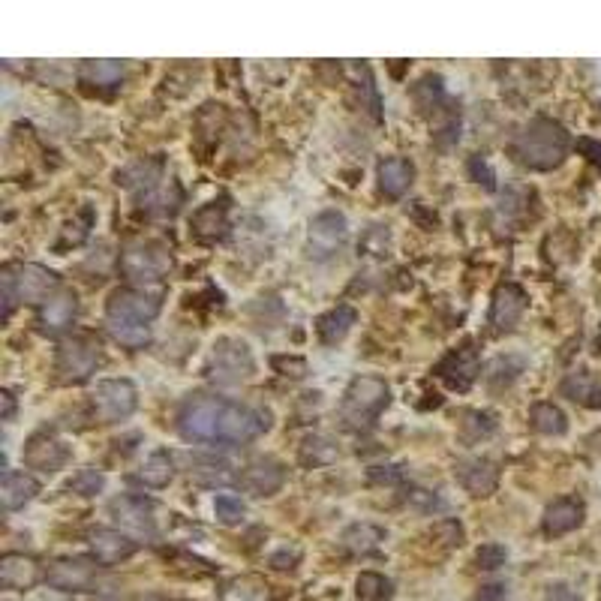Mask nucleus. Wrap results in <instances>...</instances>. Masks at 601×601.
<instances>
[{"label": "nucleus", "mask_w": 601, "mask_h": 601, "mask_svg": "<svg viewBox=\"0 0 601 601\" xmlns=\"http://www.w3.org/2000/svg\"><path fill=\"white\" fill-rule=\"evenodd\" d=\"M268 427L265 412L211 394L190 397L178 412V433L199 445H244Z\"/></svg>", "instance_id": "nucleus-1"}, {"label": "nucleus", "mask_w": 601, "mask_h": 601, "mask_svg": "<svg viewBox=\"0 0 601 601\" xmlns=\"http://www.w3.org/2000/svg\"><path fill=\"white\" fill-rule=\"evenodd\" d=\"M568 151H571V136L565 133V127L559 121L544 118V115L523 124L508 142V154L514 157V163H520L532 172H550V169L562 166Z\"/></svg>", "instance_id": "nucleus-2"}, {"label": "nucleus", "mask_w": 601, "mask_h": 601, "mask_svg": "<svg viewBox=\"0 0 601 601\" xmlns=\"http://www.w3.org/2000/svg\"><path fill=\"white\" fill-rule=\"evenodd\" d=\"M0 289H4V322H10L16 304H46L61 292V277L34 262H13L0 271Z\"/></svg>", "instance_id": "nucleus-3"}, {"label": "nucleus", "mask_w": 601, "mask_h": 601, "mask_svg": "<svg viewBox=\"0 0 601 601\" xmlns=\"http://www.w3.org/2000/svg\"><path fill=\"white\" fill-rule=\"evenodd\" d=\"M391 403V385L379 376H355L343 394L340 418L349 430H367Z\"/></svg>", "instance_id": "nucleus-4"}, {"label": "nucleus", "mask_w": 601, "mask_h": 601, "mask_svg": "<svg viewBox=\"0 0 601 601\" xmlns=\"http://www.w3.org/2000/svg\"><path fill=\"white\" fill-rule=\"evenodd\" d=\"M256 373V358L253 349L238 340V337H220L211 346L208 364H205V376L217 385H241L247 379H253Z\"/></svg>", "instance_id": "nucleus-5"}, {"label": "nucleus", "mask_w": 601, "mask_h": 601, "mask_svg": "<svg viewBox=\"0 0 601 601\" xmlns=\"http://www.w3.org/2000/svg\"><path fill=\"white\" fill-rule=\"evenodd\" d=\"M103 358V346L94 334H73L58 346L55 370L64 385H82L91 379Z\"/></svg>", "instance_id": "nucleus-6"}, {"label": "nucleus", "mask_w": 601, "mask_h": 601, "mask_svg": "<svg viewBox=\"0 0 601 601\" xmlns=\"http://www.w3.org/2000/svg\"><path fill=\"white\" fill-rule=\"evenodd\" d=\"M121 271L136 283H157L172 271V250L154 238L130 241L121 253Z\"/></svg>", "instance_id": "nucleus-7"}, {"label": "nucleus", "mask_w": 601, "mask_h": 601, "mask_svg": "<svg viewBox=\"0 0 601 601\" xmlns=\"http://www.w3.org/2000/svg\"><path fill=\"white\" fill-rule=\"evenodd\" d=\"M160 307H163L160 292H145V289H136V286H124V289H115L109 295L106 319L133 322V325H151L157 319Z\"/></svg>", "instance_id": "nucleus-8"}, {"label": "nucleus", "mask_w": 601, "mask_h": 601, "mask_svg": "<svg viewBox=\"0 0 601 601\" xmlns=\"http://www.w3.org/2000/svg\"><path fill=\"white\" fill-rule=\"evenodd\" d=\"M91 403H94V415L103 424H118V421H124L136 412L139 391L130 379H103L94 388Z\"/></svg>", "instance_id": "nucleus-9"}, {"label": "nucleus", "mask_w": 601, "mask_h": 601, "mask_svg": "<svg viewBox=\"0 0 601 601\" xmlns=\"http://www.w3.org/2000/svg\"><path fill=\"white\" fill-rule=\"evenodd\" d=\"M349 235V223L340 211H322L310 220L307 229V256L316 262H328L340 253V247L346 244Z\"/></svg>", "instance_id": "nucleus-10"}, {"label": "nucleus", "mask_w": 601, "mask_h": 601, "mask_svg": "<svg viewBox=\"0 0 601 601\" xmlns=\"http://www.w3.org/2000/svg\"><path fill=\"white\" fill-rule=\"evenodd\" d=\"M433 373L454 391H469L472 382L481 373V361H478V349L475 343H463L451 352H445L439 358V364L433 367Z\"/></svg>", "instance_id": "nucleus-11"}, {"label": "nucleus", "mask_w": 601, "mask_h": 601, "mask_svg": "<svg viewBox=\"0 0 601 601\" xmlns=\"http://www.w3.org/2000/svg\"><path fill=\"white\" fill-rule=\"evenodd\" d=\"M238 484L250 496H274L286 484V466L277 457H253L238 472Z\"/></svg>", "instance_id": "nucleus-12"}, {"label": "nucleus", "mask_w": 601, "mask_h": 601, "mask_svg": "<svg viewBox=\"0 0 601 601\" xmlns=\"http://www.w3.org/2000/svg\"><path fill=\"white\" fill-rule=\"evenodd\" d=\"M526 292L517 286V283H502L496 286L493 292V301H490V328L496 334H508L520 325L523 313H526Z\"/></svg>", "instance_id": "nucleus-13"}, {"label": "nucleus", "mask_w": 601, "mask_h": 601, "mask_svg": "<svg viewBox=\"0 0 601 601\" xmlns=\"http://www.w3.org/2000/svg\"><path fill=\"white\" fill-rule=\"evenodd\" d=\"M25 463L37 472H58L70 463V448L49 430H40L34 433L28 442H25V451H22Z\"/></svg>", "instance_id": "nucleus-14"}, {"label": "nucleus", "mask_w": 601, "mask_h": 601, "mask_svg": "<svg viewBox=\"0 0 601 601\" xmlns=\"http://www.w3.org/2000/svg\"><path fill=\"white\" fill-rule=\"evenodd\" d=\"M109 511L124 529H133L136 535L154 538V532H157L154 511L157 508H154L151 499H145V496H118V499L109 502Z\"/></svg>", "instance_id": "nucleus-15"}, {"label": "nucleus", "mask_w": 601, "mask_h": 601, "mask_svg": "<svg viewBox=\"0 0 601 601\" xmlns=\"http://www.w3.org/2000/svg\"><path fill=\"white\" fill-rule=\"evenodd\" d=\"M46 580H49V586H55L61 592H91L97 583V568L88 559L64 556V559L52 562Z\"/></svg>", "instance_id": "nucleus-16"}, {"label": "nucleus", "mask_w": 601, "mask_h": 601, "mask_svg": "<svg viewBox=\"0 0 601 601\" xmlns=\"http://www.w3.org/2000/svg\"><path fill=\"white\" fill-rule=\"evenodd\" d=\"M76 313H79V298L73 289H61L58 295H52L43 307H40V316H37V325L46 337H58L64 331H70V325L76 322Z\"/></svg>", "instance_id": "nucleus-17"}, {"label": "nucleus", "mask_w": 601, "mask_h": 601, "mask_svg": "<svg viewBox=\"0 0 601 601\" xmlns=\"http://www.w3.org/2000/svg\"><path fill=\"white\" fill-rule=\"evenodd\" d=\"M454 478L472 496H490L499 484V466L490 457H469L454 466Z\"/></svg>", "instance_id": "nucleus-18"}, {"label": "nucleus", "mask_w": 601, "mask_h": 601, "mask_svg": "<svg viewBox=\"0 0 601 601\" xmlns=\"http://www.w3.org/2000/svg\"><path fill=\"white\" fill-rule=\"evenodd\" d=\"M91 550H94L97 562L118 565V562H124V559H130L136 553V541L130 535H124L121 529L100 526V529L91 532Z\"/></svg>", "instance_id": "nucleus-19"}, {"label": "nucleus", "mask_w": 601, "mask_h": 601, "mask_svg": "<svg viewBox=\"0 0 601 601\" xmlns=\"http://www.w3.org/2000/svg\"><path fill=\"white\" fill-rule=\"evenodd\" d=\"M583 514H586V505L574 496H562V499H553L547 508H544V532L550 538H559L571 529H577L583 523Z\"/></svg>", "instance_id": "nucleus-20"}, {"label": "nucleus", "mask_w": 601, "mask_h": 601, "mask_svg": "<svg viewBox=\"0 0 601 601\" xmlns=\"http://www.w3.org/2000/svg\"><path fill=\"white\" fill-rule=\"evenodd\" d=\"M160 181H163V163L160 160H136L124 172H118V184L139 193L142 202H148L160 190Z\"/></svg>", "instance_id": "nucleus-21"}, {"label": "nucleus", "mask_w": 601, "mask_h": 601, "mask_svg": "<svg viewBox=\"0 0 601 601\" xmlns=\"http://www.w3.org/2000/svg\"><path fill=\"white\" fill-rule=\"evenodd\" d=\"M412 178H415V166L403 157H385L379 166H376V181H379V190L382 196L388 199H400L406 196V190L412 187Z\"/></svg>", "instance_id": "nucleus-22"}, {"label": "nucleus", "mask_w": 601, "mask_h": 601, "mask_svg": "<svg viewBox=\"0 0 601 601\" xmlns=\"http://www.w3.org/2000/svg\"><path fill=\"white\" fill-rule=\"evenodd\" d=\"M43 571L37 565V559L25 556V553H7L0 559V583L7 589H34L40 583Z\"/></svg>", "instance_id": "nucleus-23"}, {"label": "nucleus", "mask_w": 601, "mask_h": 601, "mask_svg": "<svg viewBox=\"0 0 601 601\" xmlns=\"http://www.w3.org/2000/svg\"><path fill=\"white\" fill-rule=\"evenodd\" d=\"M190 226H193V235L205 244L223 241L229 235V208L223 202H208L193 214Z\"/></svg>", "instance_id": "nucleus-24"}, {"label": "nucleus", "mask_w": 601, "mask_h": 601, "mask_svg": "<svg viewBox=\"0 0 601 601\" xmlns=\"http://www.w3.org/2000/svg\"><path fill=\"white\" fill-rule=\"evenodd\" d=\"M355 322H358L355 307L337 304L334 310H328V313H322V316L316 319V334H319V340H322L325 346H337V343H343V340L349 337V331L355 328Z\"/></svg>", "instance_id": "nucleus-25"}, {"label": "nucleus", "mask_w": 601, "mask_h": 601, "mask_svg": "<svg viewBox=\"0 0 601 601\" xmlns=\"http://www.w3.org/2000/svg\"><path fill=\"white\" fill-rule=\"evenodd\" d=\"M559 394L568 397V400H574V403H580V406H586V409H601V385H598L595 373H589L586 367L571 370L562 379Z\"/></svg>", "instance_id": "nucleus-26"}, {"label": "nucleus", "mask_w": 601, "mask_h": 601, "mask_svg": "<svg viewBox=\"0 0 601 601\" xmlns=\"http://www.w3.org/2000/svg\"><path fill=\"white\" fill-rule=\"evenodd\" d=\"M37 493H40V481H37L34 475H25V472H4V481H0V502H4L7 511L25 508Z\"/></svg>", "instance_id": "nucleus-27"}, {"label": "nucleus", "mask_w": 601, "mask_h": 601, "mask_svg": "<svg viewBox=\"0 0 601 601\" xmlns=\"http://www.w3.org/2000/svg\"><path fill=\"white\" fill-rule=\"evenodd\" d=\"M220 601H271V586L259 574H241L223 583Z\"/></svg>", "instance_id": "nucleus-28"}, {"label": "nucleus", "mask_w": 601, "mask_h": 601, "mask_svg": "<svg viewBox=\"0 0 601 601\" xmlns=\"http://www.w3.org/2000/svg\"><path fill=\"white\" fill-rule=\"evenodd\" d=\"M124 79V64L121 61H85L79 67V82L85 88H97V91H112L118 88Z\"/></svg>", "instance_id": "nucleus-29"}, {"label": "nucleus", "mask_w": 601, "mask_h": 601, "mask_svg": "<svg viewBox=\"0 0 601 601\" xmlns=\"http://www.w3.org/2000/svg\"><path fill=\"white\" fill-rule=\"evenodd\" d=\"M412 100H415L418 112L427 115L430 121H433L442 109L451 106V100L445 97V85H442L439 76H424V79L412 88Z\"/></svg>", "instance_id": "nucleus-30"}, {"label": "nucleus", "mask_w": 601, "mask_h": 601, "mask_svg": "<svg viewBox=\"0 0 601 601\" xmlns=\"http://www.w3.org/2000/svg\"><path fill=\"white\" fill-rule=\"evenodd\" d=\"M382 541H385V529H379L376 523H352L340 535V544L355 556H367V553L379 550Z\"/></svg>", "instance_id": "nucleus-31"}, {"label": "nucleus", "mask_w": 601, "mask_h": 601, "mask_svg": "<svg viewBox=\"0 0 601 601\" xmlns=\"http://www.w3.org/2000/svg\"><path fill=\"white\" fill-rule=\"evenodd\" d=\"M172 478H175V463H172V457H169L166 451H154V454L142 463V469H139V481H142L145 487H154V490L169 487Z\"/></svg>", "instance_id": "nucleus-32"}, {"label": "nucleus", "mask_w": 601, "mask_h": 601, "mask_svg": "<svg viewBox=\"0 0 601 601\" xmlns=\"http://www.w3.org/2000/svg\"><path fill=\"white\" fill-rule=\"evenodd\" d=\"M529 424H532V430H538V433H544V436H562V433L568 430V418H565V412H562L559 406L547 403V400L532 406V412H529Z\"/></svg>", "instance_id": "nucleus-33"}, {"label": "nucleus", "mask_w": 601, "mask_h": 601, "mask_svg": "<svg viewBox=\"0 0 601 601\" xmlns=\"http://www.w3.org/2000/svg\"><path fill=\"white\" fill-rule=\"evenodd\" d=\"M298 460L304 466H328V463L337 460V445L328 436H319V433L304 436V442L298 448Z\"/></svg>", "instance_id": "nucleus-34"}, {"label": "nucleus", "mask_w": 601, "mask_h": 601, "mask_svg": "<svg viewBox=\"0 0 601 601\" xmlns=\"http://www.w3.org/2000/svg\"><path fill=\"white\" fill-rule=\"evenodd\" d=\"M106 328H109L112 340L121 343L124 349H145L151 343V325H133V322L106 319Z\"/></svg>", "instance_id": "nucleus-35"}, {"label": "nucleus", "mask_w": 601, "mask_h": 601, "mask_svg": "<svg viewBox=\"0 0 601 601\" xmlns=\"http://www.w3.org/2000/svg\"><path fill=\"white\" fill-rule=\"evenodd\" d=\"M355 592H358V598H367V601H382V598H391V580H388L385 574L364 571V574L355 580Z\"/></svg>", "instance_id": "nucleus-36"}, {"label": "nucleus", "mask_w": 601, "mask_h": 601, "mask_svg": "<svg viewBox=\"0 0 601 601\" xmlns=\"http://www.w3.org/2000/svg\"><path fill=\"white\" fill-rule=\"evenodd\" d=\"M523 373V358H514V355H499L493 364H490V370H487V382L493 385V388H502V382L508 385V382H514L517 376Z\"/></svg>", "instance_id": "nucleus-37"}, {"label": "nucleus", "mask_w": 601, "mask_h": 601, "mask_svg": "<svg viewBox=\"0 0 601 601\" xmlns=\"http://www.w3.org/2000/svg\"><path fill=\"white\" fill-rule=\"evenodd\" d=\"M493 430H496V418L490 412H466L463 421H460V433L469 442H478V439L490 436Z\"/></svg>", "instance_id": "nucleus-38"}, {"label": "nucleus", "mask_w": 601, "mask_h": 601, "mask_svg": "<svg viewBox=\"0 0 601 601\" xmlns=\"http://www.w3.org/2000/svg\"><path fill=\"white\" fill-rule=\"evenodd\" d=\"M103 487H106V475L97 472V469H79V472L67 481V490L76 493V496H97Z\"/></svg>", "instance_id": "nucleus-39"}, {"label": "nucleus", "mask_w": 601, "mask_h": 601, "mask_svg": "<svg viewBox=\"0 0 601 601\" xmlns=\"http://www.w3.org/2000/svg\"><path fill=\"white\" fill-rule=\"evenodd\" d=\"M244 502L238 499V496H232V493H220L217 499H214V514H217V520L223 523V526H235V523H241L244 520Z\"/></svg>", "instance_id": "nucleus-40"}, {"label": "nucleus", "mask_w": 601, "mask_h": 601, "mask_svg": "<svg viewBox=\"0 0 601 601\" xmlns=\"http://www.w3.org/2000/svg\"><path fill=\"white\" fill-rule=\"evenodd\" d=\"M91 226H94V208L85 205V208L79 211V220H73V223L67 226V232H64V238H61L58 247H70V244L76 247V244H82V241L88 238Z\"/></svg>", "instance_id": "nucleus-41"}, {"label": "nucleus", "mask_w": 601, "mask_h": 601, "mask_svg": "<svg viewBox=\"0 0 601 601\" xmlns=\"http://www.w3.org/2000/svg\"><path fill=\"white\" fill-rule=\"evenodd\" d=\"M388 247H391V232H388V226H370L367 229V235H364V241L358 244V250L361 253H370V256H388Z\"/></svg>", "instance_id": "nucleus-42"}, {"label": "nucleus", "mask_w": 601, "mask_h": 601, "mask_svg": "<svg viewBox=\"0 0 601 601\" xmlns=\"http://www.w3.org/2000/svg\"><path fill=\"white\" fill-rule=\"evenodd\" d=\"M271 367L280 373V376H289V379H304L310 373L307 361L298 358V355H274L271 358Z\"/></svg>", "instance_id": "nucleus-43"}, {"label": "nucleus", "mask_w": 601, "mask_h": 601, "mask_svg": "<svg viewBox=\"0 0 601 601\" xmlns=\"http://www.w3.org/2000/svg\"><path fill=\"white\" fill-rule=\"evenodd\" d=\"M505 559H508V550H505L502 544H496V541L481 544L478 553H475V562H478V568H484V571H496L499 565H505Z\"/></svg>", "instance_id": "nucleus-44"}, {"label": "nucleus", "mask_w": 601, "mask_h": 601, "mask_svg": "<svg viewBox=\"0 0 601 601\" xmlns=\"http://www.w3.org/2000/svg\"><path fill=\"white\" fill-rule=\"evenodd\" d=\"M406 502H409L412 508L424 511V514H433V511H439V508H442V499H439L436 493H430V490H421V487L409 490Z\"/></svg>", "instance_id": "nucleus-45"}, {"label": "nucleus", "mask_w": 601, "mask_h": 601, "mask_svg": "<svg viewBox=\"0 0 601 601\" xmlns=\"http://www.w3.org/2000/svg\"><path fill=\"white\" fill-rule=\"evenodd\" d=\"M433 532H436V535H439V538H442L448 547H460V544H463V538H466V535H463V526H460L457 520H442V523H436V529H433Z\"/></svg>", "instance_id": "nucleus-46"}, {"label": "nucleus", "mask_w": 601, "mask_h": 601, "mask_svg": "<svg viewBox=\"0 0 601 601\" xmlns=\"http://www.w3.org/2000/svg\"><path fill=\"white\" fill-rule=\"evenodd\" d=\"M469 172H472V178H475L478 184L484 181L487 190H496V175H493V169L487 166L484 157H472V160H469Z\"/></svg>", "instance_id": "nucleus-47"}, {"label": "nucleus", "mask_w": 601, "mask_h": 601, "mask_svg": "<svg viewBox=\"0 0 601 601\" xmlns=\"http://www.w3.org/2000/svg\"><path fill=\"white\" fill-rule=\"evenodd\" d=\"M367 478L373 484H394V481H403V469L400 466H373L367 472Z\"/></svg>", "instance_id": "nucleus-48"}, {"label": "nucleus", "mask_w": 601, "mask_h": 601, "mask_svg": "<svg viewBox=\"0 0 601 601\" xmlns=\"http://www.w3.org/2000/svg\"><path fill=\"white\" fill-rule=\"evenodd\" d=\"M574 145H577V151L601 172V142H595V139H577Z\"/></svg>", "instance_id": "nucleus-49"}, {"label": "nucleus", "mask_w": 601, "mask_h": 601, "mask_svg": "<svg viewBox=\"0 0 601 601\" xmlns=\"http://www.w3.org/2000/svg\"><path fill=\"white\" fill-rule=\"evenodd\" d=\"M298 556H301V553H298L295 547H292V550H289V547H283V550H277V553L271 556V565H274L277 571H286V568H295Z\"/></svg>", "instance_id": "nucleus-50"}, {"label": "nucleus", "mask_w": 601, "mask_h": 601, "mask_svg": "<svg viewBox=\"0 0 601 601\" xmlns=\"http://www.w3.org/2000/svg\"><path fill=\"white\" fill-rule=\"evenodd\" d=\"M502 598H505V586H502V583H490V586H484L481 595H478V601H502Z\"/></svg>", "instance_id": "nucleus-51"}, {"label": "nucleus", "mask_w": 601, "mask_h": 601, "mask_svg": "<svg viewBox=\"0 0 601 601\" xmlns=\"http://www.w3.org/2000/svg\"><path fill=\"white\" fill-rule=\"evenodd\" d=\"M0 403H4V421H13V415H16V397H13V391H4L0 394Z\"/></svg>", "instance_id": "nucleus-52"}, {"label": "nucleus", "mask_w": 601, "mask_h": 601, "mask_svg": "<svg viewBox=\"0 0 601 601\" xmlns=\"http://www.w3.org/2000/svg\"><path fill=\"white\" fill-rule=\"evenodd\" d=\"M595 346H598V352H601V331H598V343H595Z\"/></svg>", "instance_id": "nucleus-53"}]
</instances>
